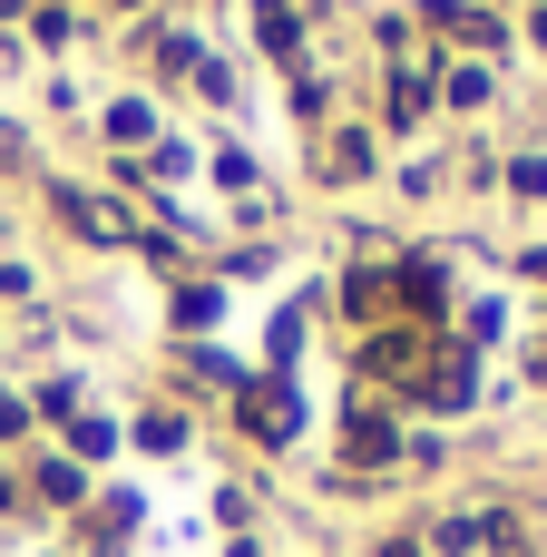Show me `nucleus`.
I'll return each instance as SVG.
<instances>
[{"mask_svg":"<svg viewBox=\"0 0 547 557\" xmlns=\"http://www.w3.org/2000/svg\"><path fill=\"white\" fill-rule=\"evenodd\" d=\"M245 421H254V441H294L303 431V411H294V382H245Z\"/></svg>","mask_w":547,"mask_h":557,"instance_id":"1","label":"nucleus"},{"mask_svg":"<svg viewBox=\"0 0 547 557\" xmlns=\"http://www.w3.org/2000/svg\"><path fill=\"white\" fill-rule=\"evenodd\" d=\"M59 215H69V225H78L88 245H117V235H127V215H117V206H98V196H78V186L59 196Z\"/></svg>","mask_w":547,"mask_h":557,"instance_id":"2","label":"nucleus"},{"mask_svg":"<svg viewBox=\"0 0 547 557\" xmlns=\"http://www.w3.org/2000/svg\"><path fill=\"white\" fill-rule=\"evenodd\" d=\"M147 127H157V108H147V98H127V108H108V137H127V147H137Z\"/></svg>","mask_w":547,"mask_h":557,"instance_id":"3","label":"nucleus"},{"mask_svg":"<svg viewBox=\"0 0 547 557\" xmlns=\"http://www.w3.org/2000/svg\"><path fill=\"white\" fill-rule=\"evenodd\" d=\"M137 441H147V450H186V421H176V411H147Z\"/></svg>","mask_w":547,"mask_h":557,"instance_id":"4","label":"nucleus"},{"mask_svg":"<svg viewBox=\"0 0 547 557\" xmlns=\"http://www.w3.org/2000/svg\"><path fill=\"white\" fill-rule=\"evenodd\" d=\"M215 304H225L215 284H186V294H176V323H215Z\"/></svg>","mask_w":547,"mask_h":557,"instance_id":"5","label":"nucleus"},{"mask_svg":"<svg viewBox=\"0 0 547 557\" xmlns=\"http://www.w3.org/2000/svg\"><path fill=\"white\" fill-rule=\"evenodd\" d=\"M264 49H284V59H294V0H264Z\"/></svg>","mask_w":547,"mask_h":557,"instance_id":"6","label":"nucleus"}]
</instances>
